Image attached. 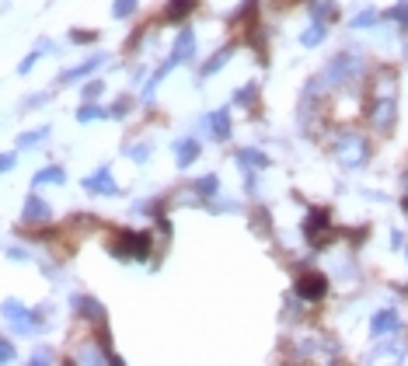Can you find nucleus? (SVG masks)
<instances>
[{
    "instance_id": "nucleus-1",
    "label": "nucleus",
    "mask_w": 408,
    "mask_h": 366,
    "mask_svg": "<svg viewBox=\"0 0 408 366\" xmlns=\"http://www.w3.org/2000/svg\"><path fill=\"white\" fill-rule=\"evenodd\" d=\"M367 140L363 136H356V133H346V136H338V143H335V157L346 164V168H360L363 161H367Z\"/></svg>"
},
{
    "instance_id": "nucleus-4",
    "label": "nucleus",
    "mask_w": 408,
    "mask_h": 366,
    "mask_svg": "<svg viewBox=\"0 0 408 366\" xmlns=\"http://www.w3.org/2000/svg\"><path fill=\"white\" fill-rule=\"evenodd\" d=\"M147 251H150V234L122 230V237L112 244V255H119V259H147Z\"/></svg>"
},
{
    "instance_id": "nucleus-28",
    "label": "nucleus",
    "mask_w": 408,
    "mask_h": 366,
    "mask_svg": "<svg viewBox=\"0 0 408 366\" xmlns=\"http://www.w3.org/2000/svg\"><path fill=\"white\" fill-rule=\"evenodd\" d=\"M255 94H258V88H255V84H248V88H241V91H237L234 101H237V105H251V101H255Z\"/></svg>"
},
{
    "instance_id": "nucleus-3",
    "label": "nucleus",
    "mask_w": 408,
    "mask_h": 366,
    "mask_svg": "<svg viewBox=\"0 0 408 366\" xmlns=\"http://www.w3.org/2000/svg\"><path fill=\"white\" fill-rule=\"evenodd\" d=\"M370 122H374V129L391 133L395 122H398V101H395L391 94H388V98H374V105H370Z\"/></svg>"
},
{
    "instance_id": "nucleus-29",
    "label": "nucleus",
    "mask_w": 408,
    "mask_h": 366,
    "mask_svg": "<svg viewBox=\"0 0 408 366\" xmlns=\"http://www.w3.org/2000/svg\"><path fill=\"white\" fill-rule=\"evenodd\" d=\"M11 360H14V349L7 339H0V363H11Z\"/></svg>"
},
{
    "instance_id": "nucleus-9",
    "label": "nucleus",
    "mask_w": 408,
    "mask_h": 366,
    "mask_svg": "<svg viewBox=\"0 0 408 366\" xmlns=\"http://www.w3.org/2000/svg\"><path fill=\"white\" fill-rule=\"evenodd\" d=\"M21 216H25V223H42V220H49V216H53V206H49V202H42L39 195H28V199H25Z\"/></svg>"
},
{
    "instance_id": "nucleus-11",
    "label": "nucleus",
    "mask_w": 408,
    "mask_h": 366,
    "mask_svg": "<svg viewBox=\"0 0 408 366\" xmlns=\"http://www.w3.org/2000/svg\"><path fill=\"white\" fill-rule=\"evenodd\" d=\"M105 60H108L105 53H95V56H91V60H84L81 67H74V70H67V74H63L60 81H63V84H74V81H81V77H91V74H95V70L102 67Z\"/></svg>"
},
{
    "instance_id": "nucleus-17",
    "label": "nucleus",
    "mask_w": 408,
    "mask_h": 366,
    "mask_svg": "<svg viewBox=\"0 0 408 366\" xmlns=\"http://www.w3.org/2000/svg\"><path fill=\"white\" fill-rule=\"evenodd\" d=\"M230 56H234V46H223L220 53H213V56L206 60V67H203V77H213L216 70H223V63H227Z\"/></svg>"
},
{
    "instance_id": "nucleus-25",
    "label": "nucleus",
    "mask_w": 408,
    "mask_h": 366,
    "mask_svg": "<svg viewBox=\"0 0 408 366\" xmlns=\"http://www.w3.org/2000/svg\"><path fill=\"white\" fill-rule=\"evenodd\" d=\"M196 192H199V195H213V192H216V178H213V175H203V178L196 182Z\"/></svg>"
},
{
    "instance_id": "nucleus-20",
    "label": "nucleus",
    "mask_w": 408,
    "mask_h": 366,
    "mask_svg": "<svg viewBox=\"0 0 408 366\" xmlns=\"http://www.w3.org/2000/svg\"><path fill=\"white\" fill-rule=\"evenodd\" d=\"M63 185L67 182V175H63V168H42L39 175H35V185Z\"/></svg>"
},
{
    "instance_id": "nucleus-8",
    "label": "nucleus",
    "mask_w": 408,
    "mask_h": 366,
    "mask_svg": "<svg viewBox=\"0 0 408 366\" xmlns=\"http://www.w3.org/2000/svg\"><path fill=\"white\" fill-rule=\"evenodd\" d=\"M206 129L213 140H230V112L220 108V112H209L206 115Z\"/></svg>"
},
{
    "instance_id": "nucleus-30",
    "label": "nucleus",
    "mask_w": 408,
    "mask_h": 366,
    "mask_svg": "<svg viewBox=\"0 0 408 366\" xmlns=\"http://www.w3.org/2000/svg\"><path fill=\"white\" fill-rule=\"evenodd\" d=\"M391 18H395V21H402V25H408V4H398V7L391 11Z\"/></svg>"
},
{
    "instance_id": "nucleus-33",
    "label": "nucleus",
    "mask_w": 408,
    "mask_h": 366,
    "mask_svg": "<svg viewBox=\"0 0 408 366\" xmlns=\"http://www.w3.org/2000/svg\"><path fill=\"white\" fill-rule=\"evenodd\" d=\"M11 168H14V157L4 154V157H0V171H11Z\"/></svg>"
},
{
    "instance_id": "nucleus-24",
    "label": "nucleus",
    "mask_w": 408,
    "mask_h": 366,
    "mask_svg": "<svg viewBox=\"0 0 408 366\" xmlns=\"http://www.w3.org/2000/svg\"><path fill=\"white\" fill-rule=\"evenodd\" d=\"M136 4H140V0H115L112 11H115V18H129V14L136 11Z\"/></svg>"
},
{
    "instance_id": "nucleus-31",
    "label": "nucleus",
    "mask_w": 408,
    "mask_h": 366,
    "mask_svg": "<svg viewBox=\"0 0 408 366\" xmlns=\"http://www.w3.org/2000/svg\"><path fill=\"white\" fill-rule=\"evenodd\" d=\"M32 360H35V363H53V360H56V353H49V349H42V353H35Z\"/></svg>"
},
{
    "instance_id": "nucleus-16",
    "label": "nucleus",
    "mask_w": 408,
    "mask_h": 366,
    "mask_svg": "<svg viewBox=\"0 0 408 366\" xmlns=\"http://www.w3.org/2000/svg\"><path fill=\"white\" fill-rule=\"evenodd\" d=\"M324 223H328V209H314L310 216H307V223H304V230H307V237L314 241L317 234H328L324 230Z\"/></svg>"
},
{
    "instance_id": "nucleus-18",
    "label": "nucleus",
    "mask_w": 408,
    "mask_h": 366,
    "mask_svg": "<svg viewBox=\"0 0 408 366\" xmlns=\"http://www.w3.org/2000/svg\"><path fill=\"white\" fill-rule=\"evenodd\" d=\"M189 11H192V0H171V4H168V14H164V21H168V25H175V21H182Z\"/></svg>"
},
{
    "instance_id": "nucleus-22",
    "label": "nucleus",
    "mask_w": 408,
    "mask_h": 366,
    "mask_svg": "<svg viewBox=\"0 0 408 366\" xmlns=\"http://www.w3.org/2000/svg\"><path fill=\"white\" fill-rule=\"evenodd\" d=\"M49 136V129H32V133H21L18 136V147H35V143H42Z\"/></svg>"
},
{
    "instance_id": "nucleus-14",
    "label": "nucleus",
    "mask_w": 408,
    "mask_h": 366,
    "mask_svg": "<svg viewBox=\"0 0 408 366\" xmlns=\"http://www.w3.org/2000/svg\"><path fill=\"white\" fill-rule=\"evenodd\" d=\"M175 150H178V154H175L178 168H189V164H192V161L199 157V140H192V136H189V140H182V143H178Z\"/></svg>"
},
{
    "instance_id": "nucleus-19",
    "label": "nucleus",
    "mask_w": 408,
    "mask_h": 366,
    "mask_svg": "<svg viewBox=\"0 0 408 366\" xmlns=\"http://www.w3.org/2000/svg\"><path fill=\"white\" fill-rule=\"evenodd\" d=\"M237 161H241V168H269V157L258 150H241Z\"/></svg>"
},
{
    "instance_id": "nucleus-2",
    "label": "nucleus",
    "mask_w": 408,
    "mask_h": 366,
    "mask_svg": "<svg viewBox=\"0 0 408 366\" xmlns=\"http://www.w3.org/2000/svg\"><path fill=\"white\" fill-rule=\"evenodd\" d=\"M363 74V63H360V56H353V53H342V56H335L331 63H328V81L331 84H349V81H356Z\"/></svg>"
},
{
    "instance_id": "nucleus-12",
    "label": "nucleus",
    "mask_w": 408,
    "mask_h": 366,
    "mask_svg": "<svg viewBox=\"0 0 408 366\" xmlns=\"http://www.w3.org/2000/svg\"><path fill=\"white\" fill-rule=\"evenodd\" d=\"M74 307H77V314H84V321H91V325H102L105 321V307L98 300H91V296H74Z\"/></svg>"
},
{
    "instance_id": "nucleus-6",
    "label": "nucleus",
    "mask_w": 408,
    "mask_h": 366,
    "mask_svg": "<svg viewBox=\"0 0 408 366\" xmlns=\"http://www.w3.org/2000/svg\"><path fill=\"white\" fill-rule=\"evenodd\" d=\"M294 289H297L301 300H321V296L328 293V279H324L321 273H304L301 279H297Z\"/></svg>"
},
{
    "instance_id": "nucleus-23",
    "label": "nucleus",
    "mask_w": 408,
    "mask_h": 366,
    "mask_svg": "<svg viewBox=\"0 0 408 366\" xmlns=\"http://www.w3.org/2000/svg\"><path fill=\"white\" fill-rule=\"evenodd\" d=\"M102 115H108V112L98 108V105H84V108H77V122H91V119H102Z\"/></svg>"
},
{
    "instance_id": "nucleus-5",
    "label": "nucleus",
    "mask_w": 408,
    "mask_h": 366,
    "mask_svg": "<svg viewBox=\"0 0 408 366\" xmlns=\"http://www.w3.org/2000/svg\"><path fill=\"white\" fill-rule=\"evenodd\" d=\"M0 311H4V314L11 318V325H14L18 332H25V335H35V332L42 328L39 314H35V311H28V307H21V303H14V300H7Z\"/></svg>"
},
{
    "instance_id": "nucleus-27",
    "label": "nucleus",
    "mask_w": 408,
    "mask_h": 366,
    "mask_svg": "<svg viewBox=\"0 0 408 366\" xmlns=\"http://www.w3.org/2000/svg\"><path fill=\"white\" fill-rule=\"evenodd\" d=\"M98 94H102V81H91V84L81 88V98H84V101H95Z\"/></svg>"
},
{
    "instance_id": "nucleus-10",
    "label": "nucleus",
    "mask_w": 408,
    "mask_h": 366,
    "mask_svg": "<svg viewBox=\"0 0 408 366\" xmlns=\"http://www.w3.org/2000/svg\"><path fill=\"white\" fill-rule=\"evenodd\" d=\"M84 188L95 192V195H115V192H119V185L112 182V171H108V168L95 171L91 178H84Z\"/></svg>"
},
{
    "instance_id": "nucleus-26",
    "label": "nucleus",
    "mask_w": 408,
    "mask_h": 366,
    "mask_svg": "<svg viewBox=\"0 0 408 366\" xmlns=\"http://www.w3.org/2000/svg\"><path fill=\"white\" fill-rule=\"evenodd\" d=\"M374 21H377V11H363V14L353 18V28H367V25H374Z\"/></svg>"
},
{
    "instance_id": "nucleus-32",
    "label": "nucleus",
    "mask_w": 408,
    "mask_h": 366,
    "mask_svg": "<svg viewBox=\"0 0 408 366\" xmlns=\"http://www.w3.org/2000/svg\"><path fill=\"white\" fill-rule=\"evenodd\" d=\"M129 157H133V161H147V147H133Z\"/></svg>"
},
{
    "instance_id": "nucleus-21",
    "label": "nucleus",
    "mask_w": 408,
    "mask_h": 366,
    "mask_svg": "<svg viewBox=\"0 0 408 366\" xmlns=\"http://www.w3.org/2000/svg\"><path fill=\"white\" fill-rule=\"evenodd\" d=\"M321 39H324V25H321V21H314L304 35H301V42H304V46H321Z\"/></svg>"
},
{
    "instance_id": "nucleus-7",
    "label": "nucleus",
    "mask_w": 408,
    "mask_h": 366,
    "mask_svg": "<svg viewBox=\"0 0 408 366\" xmlns=\"http://www.w3.org/2000/svg\"><path fill=\"white\" fill-rule=\"evenodd\" d=\"M192 53H196V32H192V28H182L178 39H175L171 60H175V63H185V60H192Z\"/></svg>"
},
{
    "instance_id": "nucleus-15",
    "label": "nucleus",
    "mask_w": 408,
    "mask_h": 366,
    "mask_svg": "<svg viewBox=\"0 0 408 366\" xmlns=\"http://www.w3.org/2000/svg\"><path fill=\"white\" fill-rule=\"evenodd\" d=\"M335 14H338L335 0H310V18H314V21L328 25V21H335Z\"/></svg>"
},
{
    "instance_id": "nucleus-13",
    "label": "nucleus",
    "mask_w": 408,
    "mask_h": 366,
    "mask_svg": "<svg viewBox=\"0 0 408 366\" xmlns=\"http://www.w3.org/2000/svg\"><path fill=\"white\" fill-rule=\"evenodd\" d=\"M370 332H374V335L398 332V314H395V311H377V314H374V321H370Z\"/></svg>"
}]
</instances>
